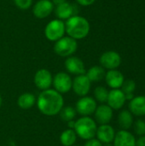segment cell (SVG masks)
Wrapping results in <instances>:
<instances>
[{"instance_id": "cell-1", "label": "cell", "mask_w": 145, "mask_h": 146, "mask_svg": "<svg viewBox=\"0 0 145 146\" xmlns=\"http://www.w3.org/2000/svg\"><path fill=\"white\" fill-rule=\"evenodd\" d=\"M64 100L61 93L56 90L47 89L43 91L37 99V106L39 111L48 116H53L60 113L63 108Z\"/></svg>"}, {"instance_id": "cell-2", "label": "cell", "mask_w": 145, "mask_h": 146, "mask_svg": "<svg viewBox=\"0 0 145 146\" xmlns=\"http://www.w3.org/2000/svg\"><path fill=\"white\" fill-rule=\"evenodd\" d=\"M90 23L83 16L73 15L67 20L65 23V31L68 37L78 40L87 37L90 33Z\"/></svg>"}, {"instance_id": "cell-3", "label": "cell", "mask_w": 145, "mask_h": 146, "mask_svg": "<svg viewBox=\"0 0 145 146\" xmlns=\"http://www.w3.org/2000/svg\"><path fill=\"white\" fill-rule=\"evenodd\" d=\"M74 132L82 139L89 140L94 139L97 133V123L89 116H83L75 121Z\"/></svg>"}, {"instance_id": "cell-4", "label": "cell", "mask_w": 145, "mask_h": 146, "mask_svg": "<svg viewBox=\"0 0 145 146\" xmlns=\"http://www.w3.org/2000/svg\"><path fill=\"white\" fill-rule=\"evenodd\" d=\"M77 40L70 37H62L55 43L54 51L56 55L62 57H68L77 50Z\"/></svg>"}, {"instance_id": "cell-5", "label": "cell", "mask_w": 145, "mask_h": 146, "mask_svg": "<svg viewBox=\"0 0 145 146\" xmlns=\"http://www.w3.org/2000/svg\"><path fill=\"white\" fill-rule=\"evenodd\" d=\"M65 23L59 20L50 21L44 28V35L46 38L51 42H56L65 34Z\"/></svg>"}, {"instance_id": "cell-6", "label": "cell", "mask_w": 145, "mask_h": 146, "mask_svg": "<svg viewBox=\"0 0 145 146\" xmlns=\"http://www.w3.org/2000/svg\"><path fill=\"white\" fill-rule=\"evenodd\" d=\"M99 62L104 69H116L121 64V56L115 50H109L102 54Z\"/></svg>"}, {"instance_id": "cell-7", "label": "cell", "mask_w": 145, "mask_h": 146, "mask_svg": "<svg viewBox=\"0 0 145 146\" xmlns=\"http://www.w3.org/2000/svg\"><path fill=\"white\" fill-rule=\"evenodd\" d=\"M52 84L56 92L61 94H63L68 92L71 90L73 80L69 74H68L67 73L60 72L56 74L53 78Z\"/></svg>"}, {"instance_id": "cell-8", "label": "cell", "mask_w": 145, "mask_h": 146, "mask_svg": "<svg viewBox=\"0 0 145 146\" xmlns=\"http://www.w3.org/2000/svg\"><path fill=\"white\" fill-rule=\"evenodd\" d=\"M97 101L91 97H82L76 104V112L83 116H89L94 114L97 109Z\"/></svg>"}, {"instance_id": "cell-9", "label": "cell", "mask_w": 145, "mask_h": 146, "mask_svg": "<svg viewBox=\"0 0 145 146\" xmlns=\"http://www.w3.org/2000/svg\"><path fill=\"white\" fill-rule=\"evenodd\" d=\"M91 83L85 74L77 75L73 80L72 88L75 94L79 97H85L91 90Z\"/></svg>"}, {"instance_id": "cell-10", "label": "cell", "mask_w": 145, "mask_h": 146, "mask_svg": "<svg viewBox=\"0 0 145 146\" xmlns=\"http://www.w3.org/2000/svg\"><path fill=\"white\" fill-rule=\"evenodd\" d=\"M52 81L53 78L50 72L45 68H41L38 70L34 75L35 86L42 91L50 89V86L52 85Z\"/></svg>"}, {"instance_id": "cell-11", "label": "cell", "mask_w": 145, "mask_h": 146, "mask_svg": "<svg viewBox=\"0 0 145 146\" xmlns=\"http://www.w3.org/2000/svg\"><path fill=\"white\" fill-rule=\"evenodd\" d=\"M54 10V3L50 0H38L32 9L35 17L44 19L48 17Z\"/></svg>"}, {"instance_id": "cell-12", "label": "cell", "mask_w": 145, "mask_h": 146, "mask_svg": "<svg viewBox=\"0 0 145 146\" xmlns=\"http://www.w3.org/2000/svg\"><path fill=\"white\" fill-rule=\"evenodd\" d=\"M126 101L125 93L121 89H112L109 92L107 104L112 110H121L124 106Z\"/></svg>"}, {"instance_id": "cell-13", "label": "cell", "mask_w": 145, "mask_h": 146, "mask_svg": "<svg viewBox=\"0 0 145 146\" xmlns=\"http://www.w3.org/2000/svg\"><path fill=\"white\" fill-rule=\"evenodd\" d=\"M95 119L97 123L100 125L109 124L114 115L113 110L108 104H101L97 107L95 112Z\"/></svg>"}, {"instance_id": "cell-14", "label": "cell", "mask_w": 145, "mask_h": 146, "mask_svg": "<svg viewBox=\"0 0 145 146\" xmlns=\"http://www.w3.org/2000/svg\"><path fill=\"white\" fill-rule=\"evenodd\" d=\"M65 68L70 74L80 75L85 74V68L83 61L77 56H68L65 61Z\"/></svg>"}, {"instance_id": "cell-15", "label": "cell", "mask_w": 145, "mask_h": 146, "mask_svg": "<svg viewBox=\"0 0 145 146\" xmlns=\"http://www.w3.org/2000/svg\"><path fill=\"white\" fill-rule=\"evenodd\" d=\"M115 131L113 127L109 124L101 125L97 129V139H98L102 144H110L114 141L115 136Z\"/></svg>"}, {"instance_id": "cell-16", "label": "cell", "mask_w": 145, "mask_h": 146, "mask_svg": "<svg viewBox=\"0 0 145 146\" xmlns=\"http://www.w3.org/2000/svg\"><path fill=\"white\" fill-rule=\"evenodd\" d=\"M105 81L112 89H120L125 80L124 75L117 69L109 70L105 74Z\"/></svg>"}, {"instance_id": "cell-17", "label": "cell", "mask_w": 145, "mask_h": 146, "mask_svg": "<svg viewBox=\"0 0 145 146\" xmlns=\"http://www.w3.org/2000/svg\"><path fill=\"white\" fill-rule=\"evenodd\" d=\"M113 142L114 146H135L136 139L127 130H121L115 133Z\"/></svg>"}, {"instance_id": "cell-18", "label": "cell", "mask_w": 145, "mask_h": 146, "mask_svg": "<svg viewBox=\"0 0 145 146\" xmlns=\"http://www.w3.org/2000/svg\"><path fill=\"white\" fill-rule=\"evenodd\" d=\"M129 111L135 116L145 115V96L134 97L128 104Z\"/></svg>"}, {"instance_id": "cell-19", "label": "cell", "mask_w": 145, "mask_h": 146, "mask_svg": "<svg viewBox=\"0 0 145 146\" xmlns=\"http://www.w3.org/2000/svg\"><path fill=\"white\" fill-rule=\"evenodd\" d=\"M74 13H75L74 5L68 2L56 5L55 9V14L56 17L61 21L69 19L70 17L74 15Z\"/></svg>"}, {"instance_id": "cell-20", "label": "cell", "mask_w": 145, "mask_h": 146, "mask_svg": "<svg viewBox=\"0 0 145 146\" xmlns=\"http://www.w3.org/2000/svg\"><path fill=\"white\" fill-rule=\"evenodd\" d=\"M134 123L133 115L129 110H122L118 115V124L122 130L130 129Z\"/></svg>"}, {"instance_id": "cell-21", "label": "cell", "mask_w": 145, "mask_h": 146, "mask_svg": "<svg viewBox=\"0 0 145 146\" xmlns=\"http://www.w3.org/2000/svg\"><path fill=\"white\" fill-rule=\"evenodd\" d=\"M106 74L105 69L102 66H93L87 70L85 75L91 82H98L104 79Z\"/></svg>"}, {"instance_id": "cell-22", "label": "cell", "mask_w": 145, "mask_h": 146, "mask_svg": "<svg viewBox=\"0 0 145 146\" xmlns=\"http://www.w3.org/2000/svg\"><path fill=\"white\" fill-rule=\"evenodd\" d=\"M36 103V98L33 94L32 93H23L21 94L18 100H17V104H18V106L21 108V109H23V110H28V109H31Z\"/></svg>"}, {"instance_id": "cell-23", "label": "cell", "mask_w": 145, "mask_h": 146, "mask_svg": "<svg viewBox=\"0 0 145 146\" xmlns=\"http://www.w3.org/2000/svg\"><path fill=\"white\" fill-rule=\"evenodd\" d=\"M77 140V134L73 129L65 130L60 136L61 144L64 146H72Z\"/></svg>"}, {"instance_id": "cell-24", "label": "cell", "mask_w": 145, "mask_h": 146, "mask_svg": "<svg viewBox=\"0 0 145 146\" xmlns=\"http://www.w3.org/2000/svg\"><path fill=\"white\" fill-rule=\"evenodd\" d=\"M60 117L64 121H73L76 116V110L71 106L63 107L60 111Z\"/></svg>"}, {"instance_id": "cell-25", "label": "cell", "mask_w": 145, "mask_h": 146, "mask_svg": "<svg viewBox=\"0 0 145 146\" xmlns=\"http://www.w3.org/2000/svg\"><path fill=\"white\" fill-rule=\"evenodd\" d=\"M108 96H109V91L104 86H97L94 90V97H95L94 99L99 103L102 104L107 103Z\"/></svg>"}, {"instance_id": "cell-26", "label": "cell", "mask_w": 145, "mask_h": 146, "mask_svg": "<svg viewBox=\"0 0 145 146\" xmlns=\"http://www.w3.org/2000/svg\"><path fill=\"white\" fill-rule=\"evenodd\" d=\"M121 88V90L125 93V95L133 93V92L136 89V82L134 80H124V82H123Z\"/></svg>"}, {"instance_id": "cell-27", "label": "cell", "mask_w": 145, "mask_h": 146, "mask_svg": "<svg viewBox=\"0 0 145 146\" xmlns=\"http://www.w3.org/2000/svg\"><path fill=\"white\" fill-rule=\"evenodd\" d=\"M133 128L136 134L138 136H144L145 135V121L142 119H138L133 123Z\"/></svg>"}, {"instance_id": "cell-28", "label": "cell", "mask_w": 145, "mask_h": 146, "mask_svg": "<svg viewBox=\"0 0 145 146\" xmlns=\"http://www.w3.org/2000/svg\"><path fill=\"white\" fill-rule=\"evenodd\" d=\"M15 4L20 9H27L32 4V0H14Z\"/></svg>"}, {"instance_id": "cell-29", "label": "cell", "mask_w": 145, "mask_h": 146, "mask_svg": "<svg viewBox=\"0 0 145 146\" xmlns=\"http://www.w3.org/2000/svg\"><path fill=\"white\" fill-rule=\"evenodd\" d=\"M84 146H103V144L97 139H91L86 140Z\"/></svg>"}, {"instance_id": "cell-30", "label": "cell", "mask_w": 145, "mask_h": 146, "mask_svg": "<svg viewBox=\"0 0 145 146\" xmlns=\"http://www.w3.org/2000/svg\"><path fill=\"white\" fill-rule=\"evenodd\" d=\"M76 2L81 6H90L93 4L96 0H76Z\"/></svg>"}, {"instance_id": "cell-31", "label": "cell", "mask_w": 145, "mask_h": 146, "mask_svg": "<svg viewBox=\"0 0 145 146\" xmlns=\"http://www.w3.org/2000/svg\"><path fill=\"white\" fill-rule=\"evenodd\" d=\"M135 146H145V135L140 136L138 139H136Z\"/></svg>"}, {"instance_id": "cell-32", "label": "cell", "mask_w": 145, "mask_h": 146, "mask_svg": "<svg viewBox=\"0 0 145 146\" xmlns=\"http://www.w3.org/2000/svg\"><path fill=\"white\" fill-rule=\"evenodd\" d=\"M67 2V0H52V3L56 5H58V4H61L62 3H65Z\"/></svg>"}, {"instance_id": "cell-33", "label": "cell", "mask_w": 145, "mask_h": 146, "mask_svg": "<svg viewBox=\"0 0 145 146\" xmlns=\"http://www.w3.org/2000/svg\"><path fill=\"white\" fill-rule=\"evenodd\" d=\"M74 125H75V121H74L73 120V121H68V127H70V129L74 128Z\"/></svg>"}, {"instance_id": "cell-34", "label": "cell", "mask_w": 145, "mask_h": 146, "mask_svg": "<svg viewBox=\"0 0 145 146\" xmlns=\"http://www.w3.org/2000/svg\"><path fill=\"white\" fill-rule=\"evenodd\" d=\"M2 103H3V100H2V97H1V95H0V108H1V106H2Z\"/></svg>"}, {"instance_id": "cell-35", "label": "cell", "mask_w": 145, "mask_h": 146, "mask_svg": "<svg viewBox=\"0 0 145 146\" xmlns=\"http://www.w3.org/2000/svg\"><path fill=\"white\" fill-rule=\"evenodd\" d=\"M103 146H114V145L110 143V144H105V145H103Z\"/></svg>"}]
</instances>
